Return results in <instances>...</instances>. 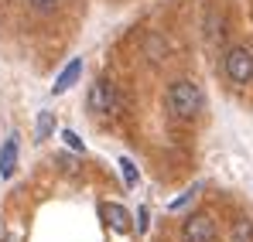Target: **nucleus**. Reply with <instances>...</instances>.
<instances>
[{
  "instance_id": "obj_1",
  "label": "nucleus",
  "mask_w": 253,
  "mask_h": 242,
  "mask_svg": "<svg viewBox=\"0 0 253 242\" xmlns=\"http://www.w3.org/2000/svg\"><path fill=\"white\" fill-rule=\"evenodd\" d=\"M165 106L174 120H195L206 106V96H202V85L192 79H178L168 85L165 92Z\"/></svg>"
},
{
  "instance_id": "obj_2",
  "label": "nucleus",
  "mask_w": 253,
  "mask_h": 242,
  "mask_svg": "<svg viewBox=\"0 0 253 242\" xmlns=\"http://www.w3.org/2000/svg\"><path fill=\"white\" fill-rule=\"evenodd\" d=\"M222 65H226V75L236 82V85H250L253 82V51L247 44L229 48L226 58H222Z\"/></svg>"
},
{
  "instance_id": "obj_3",
  "label": "nucleus",
  "mask_w": 253,
  "mask_h": 242,
  "mask_svg": "<svg viewBox=\"0 0 253 242\" xmlns=\"http://www.w3.org/2000/svg\"><path fill=\"white\" fill-rule=\"evenodd\" d=\"M89 113L92 116H113L117 113V85L106 79H96L89 89Z\"/></svg>"
},
{
  "instance_id": "obj_4",
  "label": "nucleus",
  "mask_w": 253,
  "mask_h": 242,
  "mask_svg": "<svg viewBox=\"0 0 253 242\" xmlns=\"http://www.w3.org/2000/svg\"><path fill=\"white\" fill-rule=\"evenodd\" d=\"M181 239L185 242H215V222H212V215H206V211L192 215L181 225Z\"/></svg>"
},
{
  "instance_id": "obj_5",
  "label": "nucleus",
  "mask_w": 253,
  "mask_h": 242,
  "mask_svg": "<svg viewBox=\"0 0 253 242\" xmlns=\"http://www.w3.org/2000/svg\"><path fill=\"white\" fill-rule=\"evenodd\" d=\"M103 218H106V225H110L113 232H120V236H126V232L133 229L130 211H126L124 205H117V202H106V205H103Z\"/></svg>"
},
{
  "instance_id": "obj_6",
  "label": "nucleus",
  "mask_w": 253,
  "mask_h": 242,
  "mask_svg": "<svg viewBox=\"0 0 253 242\" xmlns=\"http://www.w3.org/2000/svg\"><path fill=\"white\" fill-rule=\"evenodd\" d=\"M79 75H83V58H72V62L62 69V75L55 79V85H51V96H62V92H69V89L79 82Z\"/></svg>"
},
{
  "instance_id": "obj_7",
  "label": "nucleus",
  "mask_w": 253,
  "mask_h": 242,
  "mask_svg": "<svg viewBox=\"0 0 253 242\" xmlns=\"http://www.w3.org/2000/svg\"><path fill=\"white\" fill-rule=\"evenodd\" d=\"M17 171V133H10L0 147V177H14Z\"/></svg>"
},
{
  "instance_id": "obj_8",
  "label": "nucleus",
  "mask_w": 253,
  "mask_h": 242,
  "mask_svg": "<svg viewBox=\"0 0 253 242\" xmlns=\"http://www.w3.org/2000/svg\"><path fill=\"white\" fill-rule=\"evenodd\" d=\"M206 38L209 41H222L226 38V10L215 3L209 10V21H206Z\"/></svg>"
},
{
  "instance_id": "obj_9",
  "label": "nucleus",
  "mask_w": 253,
  "mask_h": 242,
  "mask_svg": "<svg viewBox=\"0 0 253 242\" xmlns=\"http://www.w3.org/2000/svg\"><path fill=\"white\" fill-rule=\"evenodd\" d=\"M229 242H253V222L250 218H240L229 232Z\"/></svg>"
},
{
  "instance_id": "obj_10",
  "label": "nucleus",
  "mask_w": 253,
  "mask_h": 242,
  "mask_svg": "<svg viewBox=\"0 0 253 242\" xmlns=\"http://www.w3.org/2000/svg\"><path fill=\"white\" fill-rule=\"evenodd\" d=\"M55 133V113H38V126H35V137L38 140H48Z\"/></svg>"
},
{
  "instance_id": "obj_11",
  "label": "nucleus",
  "mask_w": 253,
  "mask_h": 242,
  "mask_svg": "<svg viewBox=\"0 0 253 242\" xmlns=\"http://www.w3.org/2000/svg\"><path fill=\"white\" fill-rule=\"evenodd\" d=\"M120 174H124L126 188H137V181H140V174H137V167H133V161H130V157H120Z\"/></svg>"
},
{
  "instance_id": "obj_12",
  "label": "nucleus",
  "mask_w": 253,
  "mask_h": 242,
  "mask_svg": "<svg viewBox=\"0 0 253 242\" xmlns=\"http://www.w3.org/2000/svg\"><path fill=\"white\" fill-rule=\"evenodd\" d=\"M28 3H31L38 14H55V10H58V0H28Z\"/></svg>"
},
{
  "instance_id": "obj_13",
  "label": "nucleus",
  "mask_w": 253,
  "mask_h": 242,
  "mask_svg": "<svg viewBox=\"0 0 253 242\" xmlns=\"http://www.w3.org/2000/svg\"><path fill=\"white\" fill-rule=\"evenodd\" d=\"M62 140H65V143H69L72 150H79V154L85 150V143L79 140V133H76V130H65V133H62Z\"/></svg>"
}]
</instances>
